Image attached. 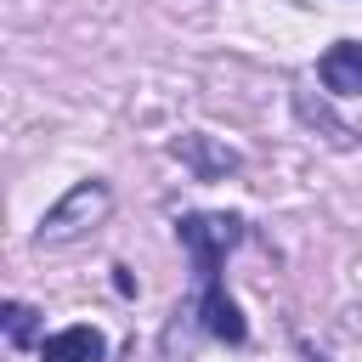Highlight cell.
I'll return each mask as SVG.
<instances>
[{"label":"cell","instance_id":"6da1fadb","mask_svg":"<svg viewBox=\"0 0 362 362\" xmlns=\"http://www.w3.org/2000/svg\"><path fill=\"white\" fill-rule=\"evenodd\" d=\"M107 181H79L57 209H45V221H40V232H34V243L45 249V243H74L85 226H96L102 215H107Z\"/></svg>","mask_w":362,"mask_h":362},{"label":"cell","instance_id":"7a4b0ae2","mask_svg":"<svg viewBox=\"0 0 362 362\" xmlns=\"http://www.w3.org/2000/svg\"><path fill=\"white\" fill-rule=\"evenodd\" d=\"M175 232H181V243H187V255H192L198 283H215V266H221V255L243 238V221H238V215H181Z\"/></svg>","mask_w":362,"mask_h":362},{"label":"cell","instance_id":"3957f363","mask_svg":"<svg viewBox=\"0 0 362 362\" xmlns=\"http://www.w3.org/2000/svg\"><path fill=\"white\" fill-rule=\"evenodd\" d=\"M317 74H322V85H328L334 96H362V45H356V40L328 45L322 62H317Z\"/></svg>","mask_w":362,"mask_h":362},{"label":"cell","instance_id":"277c9868","mask_svg":"<svg viewBox=\"0 0 362 362\" xmlns=\"http://www.w3.org/2000/svg\"><path fill=\"white\" fill-rule=\"evenodd\" d=\"M40 356H45V362H102V356H107V339H102V328L74 322V328L51 334V339L40 345Z\"/></svg>","mask_w":362,"mask_h":362},{"label":"cell","instance_id":"5b68a950","mask_svg":"<svg viewBox=\"0 0 362 362\" xmlns=\"http://www.w3.org/2000/svg\"><path fill=\"white\" fill-rule=\"evenodd\" d=\"M204 328H209L215 339H226V345H243V339H249V322H243L238 300L221 288V277L204 283Z\"/></svg>","mask_w":362,"mask_h":362},{"label":"cell","instance_id":"8992f818","mask_svg":"<svg viewBox=\"0 0 362 362\" xmlns=\"http://www.w3.org/2000/svg\"><path fill=\"white\" fill-rule=\"evenodd\" d=\"M175 158H181V164H192V175H198V181H215V175L238 170V153H232V147H215L209 136H181V141H175Z\"/></svg>","mask_w":362,"mask_h":362},{"label":"cell","instance_id":"52a82bcc","mask_svg":"<svg viewBox=\"0 0 362 362\" xmlns=\"http://www.w3.org/2000/svg\"><path fill=\"white\" fill-rule=\"evenodd\" d=\"M6 339H11V345H28V339H34V305H23V300L6 305Z\"/></svg>","mask_w":362,"mask_h":362},{"label":"cell","instance_id":"ba28073f","mask_svg":"<svg viewBox=\"0 0 362 362\" xmlns=\"http://www.w3.org/2000/svg\"><path fill=\"white\" fill-rule=\"evenodd\" d=\"M113 288H119V294H136V277H130V272L119 266V272H113Z\"/></svg>","mask_w":362,"mask_h":362}]
</instances>
